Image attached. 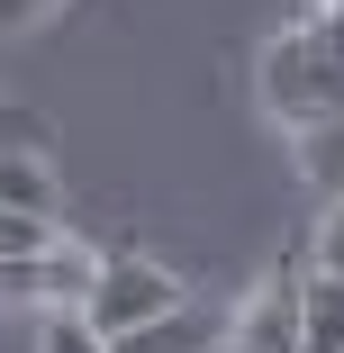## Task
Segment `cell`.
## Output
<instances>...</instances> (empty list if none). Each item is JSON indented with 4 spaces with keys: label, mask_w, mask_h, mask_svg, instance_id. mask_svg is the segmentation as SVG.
Wrapping results in <instances>:
<instances>
[{
    "label": "cell",
    "mask_w": 344,
    "mask_h": 353,
    "mask_svg": "<svg viewBox=\"0 0 344 353\" xmlns=\"http://www.w3.org/2000/svg\"><path fill=\"white\" fill-rule=\"evenodd\" d=\"M299 272H308V254L281 281H263L236 317H218V353H299Z\"/></svg>",
    "instance_id": "obj_3"
},
{
    "label": "cell",
    "mask_w": 344,
    "mask_h": 353,
    "mask_svg": "<svg viewBox=\"0 0 344 353\" xmlns=\"http://www.w3.org/2000/svg\"><path fill=\"white\" fill-rule=\"evenodd\" d=\"M0 208H19V218H63V181L37 145H10L0 154Z\"/></svg>",
    "instance_id": "obj_7"
},
{
    "label": "cell",
    "mask_w": 344,
    "mask_h": 353,
    "mask_svg": "<svg viewBox=\"0 0 344 353\" xmlns=\"http://www.w3.org/2000/svg\"><path fill=\"white\" fill-rule=\"evenodd\" d=\"M326 10H344V0H326Z\"/></svg>",
    "instance_id": "obj_15"
},
{
    "label": "cell",
    "mask_w": 344,
    "mask_h": 353,
    "mask_svg": "<svg viewBox=\"0 0 344 353\" xmlns=\"http://www.w3.org/2000/svg\"><path fill=\"white\" fill-rule=\"evenodd\" d=\"M37 353H109V335H91V326H82V308H45Z\"/></svg>",
    "instance_id": "obj_9"
},
{
    "label": "cell",
    "mask_w": 344,
    "mask_h": 353,
    "mask_svg": "<svg viewBox=\"0 0 344 353\" xmlns=\"http://www.w3.org/2000/svg\"><path fill=\"white\" fill-rule=\"evenodd\" d=\"M308 272H335V281H344V199H326V218H317V236H308Z\"/></svg>",
    "instance_id": "obj_10"
},
{
    "label": "cell",
    "mask_w": 344,
    "mask_h": 353,
    "mask_svg": "<svg viewBox=\"0 0 344 353\" xmlns=\"http://www.w3.org/2000/svg\"><path fill=\"white\" fill-rule=\"evenodd\" d=\"M290 154H299V181H308L317 199H344V109L299 118V127H290Z\"/></svg>",
    "instance_id": "obj_6"
},
{
    "label": "cell",
    "mask_w": 344,
    "mask_h": 353,
    "mask_svg": "<svg viewBox=\"0 0 344 353\" xmlns=\"http://www.w3.org/2000/svg\"><path fill=\"white\" fill-rule=\"evenodd\" d=\"M91 272H100V254L82 245V236H45L37 254H28V281H37V308H82V290H91Z\"/></svg>",
    "instance_id": "obj_4"
},
{
    "label": "cell",
    "mask_w": 344,
    "mask_h": 353,
    "mask_svg": "<svg viewBox=\"0 0 344 353\" xmlns=\"http://www.w3.org/2000/svg\"><path fill=\"white\" fill-rule=\"evenodd\" d=\"M10 145H45V127H37V109L0 100V154H10Z\"/></svg>",
    "instance_id": "obj_12"
},
{
    "label": "cell",
    "mask_w": 344,
    "mask_h": 353,
    "mask_svg": "<svg viewBox=\"0 0 344 353\" xmlns=\"http://www.w3.org/2000/svg\"><path fill=\"white\" fill-rule=\"evenodd\" d=\"M109 353H218V317H209V308H190V299H172L163 317L109 335Z\"/></svg>",
    "instance_id": "obj_5"
},
{
    "label": "cell",
    "mask_w": 344,
    "mask_h": 353,
    "mask_svg": "<svg viewBox=\"0 0 344 353\" xmlns=\"http://www.w3.org/2000/svg\"><path fill=\"white\" fill-rule=\"evenodd\" d=\"M181 299V281L154 263V254H100L91 272V290H82V326L91 335H127V326H145Z\"/></svg>",
    "instance_id": "obj_2"
},
{
    "label": "cell",
    "mask_w": 344,
    "mask_h": 353,
    "mask_svg": "<svg viewBox=\"0 0 344 353\" xmlns=\"http://www.w3.org/2000/svg\"><path fill=\"white\" fill-rule=\"evenodd\" d=\"M63 218H19V208H0V263H19V254H37L45 236H54Z\"/></svg>",
    "instance_id": "obj_11"
},
{
    "label": "cell",
    "mask_w": 344,
    "mask_h": 353,
    "mask_svg": "<svg viewBox=\"0 0 344 353\" xmlns=\"http://www.w3.org/2000/svg\"><path fill=\"white\" fill-rule=\"evenodd\" d=\"M37 19H54V0H0V28H37Z\"/></svg>",
    "instance_id": "obj_14"
},
{
    "label": "cell",
    "mask_w": 344,
    "mask_h": 353,
    "mask_svg": "<svg viewBox=\"0 0 344 353\" xmlns=\"http://www.w3.org/2000/svg\"><path fill=\"white\" fill-rule=\"evenodd\" d=\"M299 353H344V281L299 272Z\"/></svg>",
    "instance_id": "obj_8"
},
{
    "label": "cell",
    "mask_w": 344,
    "mask_h": 353,
    "mask_svg": "<svg viewBox=\"0 0 344 353\" xmlns=\"http://www.w3.org/2000/svg\"><path fill=\"white\" fill-rule=\"evenodd\" d=\"M0 308H37V281H28V254L0 263Z\"/></svg>",
    "instance_id": "obj_13"
},
{
    "label": "cell",
    "mask_w": 344,
    "mask_h": 353,
    "mask_svg": "<svg viewBox=\"0 0 344 353\" xmlns=\"http://www.w3.org/2000/svg\"><path fill=\"white\" fill-rule=\"evenodd\" d=\"M263 109L281 118V127H299V118H326V109H344V54H326L308 28H290V37H272L263 46Z\"/></svg>",
    "instance_id": "obj_1"
}]
</instances>
